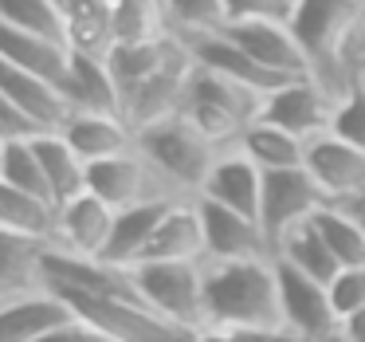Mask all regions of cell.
I'll list each match as a JSON object with an SVG mask.
<instances>
[{
    "instance_id": "1",
    "label": "cell",
    "mask_w": 365,
    "mask_h": 342,
    "mask_svg": "<svg viewBox=\"0 0 365 342\" xmlns=\"http://www.w3.org/2000/svg\"><path fill=\"white\" fill-rule=\"evenodd\" d=\"M279 268L263 260H205V326L252 331L279 326Z\"/></svg>"
},
{
    "instance_id": "2",
    "label": "cell",
    "mask_w": 365,
    "mask_h": 342,
    "mask_svg": "<svg viewBox=\"0 0 365 342\" xmlns=\"http://www.w3.org/2000/svg\"><path fill=\"white\" fill-rule=\"evenodd\" d=\"M138 150L165 177V185L173 193L197 197L220 146L208 142L185 114H169V119H158L150 126H138Z\"/></svg>"
},
{
    "instance_id": "3",
    "label": "cell",
    "mask_w": 365,
    "mask_h": 342,
    "mask_svg": "<svg viewBox=\"0 0 365 342\" xmlns=\"http://www.w3.org/2000/svg\"><path fill=\"white\" fill-rule=\"evenodd\" d=\"M130 279L138 299L165 323L205 326V263H134Z\"/></svg>"
},
{
    "instance_id": "4",
    "label": "cell",
    "mask_w": 365,
    "mask_h": 342,
    "mask_svg": "<svg viewBox=\"0 0 365 342\" xmlns=\"http://www.w3.org/2000/svg\"><path fill=\"white\" fill-rule=\"evenodd\" d=\"M330 201L322 197V189L314 185V177L302 169H275L263 173V201H259V224L271 240V252L279 248V240L287 232L302 228L310 216Z\"/></svg>"
},
{
    "instance_id": "5",
    "label": "cell",
    "mask_w": 365,
    "mask_h": 342,
    "mask_svg": "<svg viewBox=\"0 0 365 342\" xmlns=\"http://www.w3.org/2000/svg\"><path fill=\"white\" fill-rule=\"evenodd\" d=\"M334 103H338V99H334L318 79H287L283 87L263 95L255 119L271 122V126H283V130H291V134H299L302 142H310V138L330 130Z\"/></svg>"
},
{
    "instance_id": "6",
    "label": "cell",
    "mask_w": 365,
    "mask_h": 342,
    "mask_svg": "<svg viewBox=\"0 0 365 342\" xmlns=\"http://www.w3.org/2000/svg\"><path fill=\"white\" fill-rule=\"evenodd\" d=\"M87 189L114 208H130V205L158 201V197H181V193L169 189L165 177L142 158V150L118 154V158H106V161H91L87 166Z\"/></svg>"
},
{
    "instance_id": "7",
    "label": "cell",
    "mask_w": 365,
    "mask_h": 342,
    "mask_svg": "<svg viewBox=\"0 0 365 342\" xmlns=\"http://www.w3.org/2000/svg\"><path fill=\"white\" fill-rule=\"evenodd\" d=\"M279 307H283V326L302 334L307 342L322 338V334L338 331V311L330 303V287L318 279L302 276V271L279 263Z\"/></svg>"
},
{
    "instance_id": "8",
    "label": "cell",
    "mask_w": 365,
    "mask_h": 342,
    "mask_svg": "<svg viewBox=\"0 0 365 342\" xmlns=\"http://www.w3.org/2000/svg\"><path fill=\"white\" fill-rule=\"evenodd\" d=\"M197 208H200V224H205L208 260H263V256L275 260L271 240L259 221L236 213V208L216 205V201H205V197H197Z\"/></svg>"
},
{
    "instance_id": "9",
    "label": "cell",
    "mask_w": 365,
    "mask_h": 342,
    "mask_svg": "<svg viewBox=\"0 0 365 342\" xmlns=\"http://www.w3.org/2000/svg\"><path fill=\"white\" fill-rule=\"evenodd\" d=\"M224 32L267 71H275L279 79H314L310 56L302 51V44L294 40L291 24H275V20H252V24H224Z\"/></svg>"
},
{
    "instance_id": "10",
    "label": "cell",
    "mask_w": 365,
    "mask_h": 342,
    "mask_svg": "<svg viewBox=\"0 0 365 342\" xmlns=\"http://www.w3.org/2000/svg\"><path fill=\"white\" fill-rule=\"evenodd\" d=\"M177 40L189 48V56H192V64H197V67H208V71L224 75V79H232V83H244V87L259 91V95H267V91H275V87H283V83H287V79H279L275 71H267L263 64H255V59L247 56V51L240 48L224 28H220V32L177 36Z\"/></svg>"
},
{
    "instance_id": "11",
    "label": "cell",
    "mask_w": 365,
    "mask_h": 342,
    "mask_svg": "<svg viewBox=\"0 0 365 342\" xmlns=\"http://www.w3.org/2000/svg\"><path fill=\"white\" fill-rule=\"evenodd\" d=\"M307 173L314 177L322 197L330 205H338V201L365 189V150L341 142L338 134L326 130V134L307 142Z\"/></svg>"
},
{
    "instance_id": "12",
    "label": "cell",
    "mask_w": 365,
    "mask_h": 342,
    "mask_svg": "<svg viewBox=\"0 0 365 342\" xmlns=\"http://www.w3.org/2000/svg\"><path fill=\"white\" fill-rule=\"evenodd\" d=\"M71 318L79 315L56 287L12 295V299H0V342H40Z\"/></svg>"
},
{
    "instance_id": "13",
    "label": "cell",
    "mask_w": 365,
    "mask_h": 342,
    "mask_svg": "<svg viewBox=\"0 0 365 342\" xmlns=\"http://www.w3.org/2000/svg\"><path fill=\"white\" fill-rule=\"evenodd\" d=\"M197 197L216 201L224 208H236V213L259 221V201H263V169L247 158L244 150L228 146V150L216 154L212 169H208L205 185H200Z\"/></svg>"
},
{
    "instance_id": "14",
    "label": "cell",
    "mask_w": 365,
    "mask_h": 342,
    "mask_svg": "<svg viewBox=\"0 0 365 342\" xmlns=\"http://www.w3.org/2000/svg\"><path fill=\"white\" fill-rule=\"evenodd\" d=\"M114 216L118 208L106 205L103 197L95 193H79L71 197L67 205H59V240L56 248L75 256H91V260H103L106 244H110V232H114Z\"/></svg>"
},
{
    "instance_id": "15",
    "label": "cell",
    "mask_w": 365,
    "mask_h": 342,
    "mask_svg": "<svg viewBox=\"0 0 365 342\" xmlns=\"http://www.w3.org/2000/svg\"><path fill=\"white\" fill-rule=\"evenodd\" d=\"M0 99L20 106V111L40 122L48 134H63L67 119L75 114L71 99H67V91L59 87V83H48V79H40V75H28V71H20V67H9V64H0Z\"/></svg>"
},
{
    "instance_id": "16",
    "label": "cell",
    "mask_w": 365,
    "mask_h": 342,
    "mask_svg": "<svg viewBox=\"0 0 365 342\" xmlns=\"http://www.w3.org/2000/svg\"><path fill=\"white\" fill-rule=\"evenodd\" d=\"M205 224H200L197 197L173 201V208L165 213V221L158 224L150 248L138 263H205Z\"/></svg>"
},
{
    "instance_id": "17",
    "label": "cell",
    "mask_w": 365,
    "mask_h": 342,
    "mask_svg": "<svg viewBox=\"0 0 365 342\" xmlns=\"http://www.w3.org/2000/svg\"><path fill=\"white\" fill-rule=\"evenodd\" d=\"M63 138L75 146L83 161H106L118 154L138 150V126L126 114H95V111H75L63 126Z\"/></svg>"
},
{
    "instance_id": "18",
    "label": "cell",
    "mask_w": 365,
    "mask_h": 342,
    "mask_svg": "<svg viewBox=\"0 0 365 342\" xmlns=\"http://www.w3.org/2000/svg\"><path fill=\"white\" fill-rule=\"evenodd\" d=\"M71 59H75L71 44L43 40V36H28V32H16V28L0 24V64L20 67V71L40 75V79L63 87L67 75H71Z\"/></svg>"
},
{
    "instance_id": "19",
    "label": "cell",
    "mask_w": 365,
    "mask_h": 342,
    "mask_svg": "<svg viewBox=\"0 0 365 342\" xmlns=\"http://www.w3.org/2000/svg\"><path fill=\"white\" fill-rule=\"evenodd\" d=\"M173 201H185V197H158V201H142V205L118 208L110 244H106L103 260L114 263V268H134V263L145 256V248H150L158 224L165 221V213L173 208Z\"/></svg>"
},
{
    "instance_id": "20",
    "label": "cell",
    "mask_w": 365,
    "mask_h": 342,
    "mask_svg": "<svg viewBox=\"0 0 365 342\" xmlns=\"http://www.w3.org/2000/svg\"><path fill=\"white\" fill-rule=\"evenodd\" d=\"M63 91H67V99H71V111L126 114V99H122V87H118V79H114L106 56H87V51H75L71 75H67Z\"/></svg>"
},
{
    "instance_id": "21",
    "label": "cell",
    "mask_w": 365,
    "mask_h": 342,
    "mask_svg": "<svg viewBox=\"0 0 365 342\" xmlns=\"http://www.w3.org/2000/svg\"><path fill=\"white\" fill-rule=\"evenodd\" d=\"M0 232L40 240V244H56L59 205L48 197H36V193H20V189L0 185Z\"/></svg>"
},
{
    "instance_id": "22",
    "label": "cell",
    "mask_w": 365,
    "mask_h": 342,
    "mask_svg": "<svg viewBox=\"0 0 365 342\" xmlns=\"http://www.w3.org/2000/svg\"><path fill=\"white\" fill-rule=\"evenodd\" d=\"M236 150H244L263 173H275V169H302L307 166V142L299 134L283 126H271L263 119H252L240 134Z\"/></svg>"
},
{
    "instance_id": "23",
    "label": "cell",
    "mask_w": 365,
    "mask_h": 342,
    "mask_svg": "<svg viewBox=\"0 0 365 342\" xmlns=\"http://www.w3.org/2000/svg\"><path fill=\"white\" fill-rule=\"evenodd\" d=\"M114 48L130 44H161L173 36V16L165 0H110Z\"/></svg>"
},
{
    "instance_id": "24",
    "label": "cell",
    "mask_w": 365,
    "mask_h": 342,
    "mask_svg": "<svg viewBox=\"0 0 365 342\" xmlns=\"http://www.w3.org/2000/svg\"><path fill=\"white\" fill-rule=\"evenodd\" d=\"M51 244L28 236H12V232H0V299H12V295H28L40 291L43 283V252Z\"/></svg>"
},
{
    "instance_id": "25",
    "label": "cell",
    "mask_w": 365,
    "mask_h": 342,
    "mask_svg": "<svg viewBox=\"0 0 365 342\" xmlns=\"http://www.w3.org/2000/svg\"><path fill=\"white\" fill-rule=\"evenodd\" d=\"M32 146H36V158H40L43 173H48L56 205H67L71 197L87 193V161L75 154V146L63 134H43Z\"/></svg>"
},
{
    "instance_id": "26",
    "label": "cell",
    "mask_w": 365,
    "mask_h": 342,
    "mask_svg": "<svg viewBox=\"0 0 365 342\" xmlns=\"http://www.w3.org/2000/svg\"><path fill=\"white\" fill-rule=\"evenodd\" d=\"M173 51H177V36H169V40H161V44H130V48H114L110 56H106V64H110L114 79H118V87H122V99L130 103V95H138V91H142L145 83H150L153 75L173 59Z\"/></svg>"
},
{
    "instance_id": "27",
    "label": "cell",
    "mask_w": 365,
    "mask_h": 342,
    "mask_svg": "<svg viewBox=\"0 0 365 342\" xmlns=\"http://www.w3.org/2000/svg\"><path fill=\"white\" fill-rule=\"evenodd\" d=\"M275 260L287 263V268H294V271H302V276H310V279H318V283H330V279L341 271L338 256L330 252V244L318 236V228L310 221L279 240Z\"/></svg>"
},
{
    "instance_id": "28",
    "label": "cell",
    "mask_w": 365,
    "mask_h": 342,
    "mask_svg": "<svg viewBox=\"0 0 365 342\" xmlns=\"http://www.w3.org/2000/svg\"><path fill=\"white\" fill-rule=\"evenodd\" d=\"M0 24L28 36H43V40L71 44L59 0H0Z\"/></svg>"
},
{
    "instance_id": "29",
    "label": "cell",
    "mask_w": 365,
    "mask_h": 342,
    "mask_svg": "<svg viewBox=\"0 0 365 342\" xmlns=\"http://www.w3.org/2000/svg\"><path fill=\"white\" fill-rule=\"evenodd\" d=\"M310 224H314L318 236L330 244V252L338 256L341 268L365 263V232L357 228V221L341 205H322L314 216H310Z\"/></svg>"
},
{
    "instance_id": "30",
    "label": "cell",
    "mask_w": 365,
    "mask_h": 342,
    "mask_svg": "<svg viewBox=\"0 0 365 342\" xmlns=\"http://www.w3.org/2000/svg\"><path fill=\"white\" fill-rule=\"evenodd\" d=\"M0 185L56 201L51 197V185H48V173H43L32 142H0Z\"/></svg>"
},
{
    "instance_id": "31",
    "label": "cell",
    "mask_w": 365,
    "mask_h": 342,
    "mask_svg": "<svg viewBox=\"0 0 365 342\" xmlns=\"http://www.w3.org/2000/svg\"><path fill=\"white\" fill-rule=\"evenodd\" d=\"M177 36L220 32L228 24V0H165Z\"/></svg>"
},
{
    "instance_id": "32",
    "label": "cell",
    "mask_w": 365,
    "mask_h": 342,
    "mask_svg": "<svg viewBox=\"0 0 365 342\" xmlns=\"http://www.w3.org/2000/svg\"><path fill=\"white\" fill-rule=\"evenodd\" d=\"M330 134H338L341 142L365 150V91L354 87L334 103V114H330Z\"/></svg>"
},
{
    "instance_id": "33",
    "label": "cell",
    "mask_w": 365,
    "mask_h": 342,
    "mask_svg": "<svg viewBox=\"0 0 365 342\" xmlns=\"http://www.w3.org/2000/svg\"><path fill=\"white\" fill-rule=\"evenodd\" d=\"M326 287H330V303H334V311H338V326H341V318L365 311V263L341 268Z\"/></svg>"
},
{
    "instance_id": "34",
    "label": "cell",
    "mask_w": 365,
    "mask_h": 342,
    "mask_svg": "<svg viewBox=\"0 0 365 342\" xmlns=\"http://www.w3.org/2000/svg\"><path fill=\"white\" fill-rule=\"evenodd\" d=\"M294 0H228V24H252V20H275L291 24Z\"/></svg>"
},
{
    "instance_id": "35",
    "label": "cell",
    "mask_w": 365,
    "mask_h": 342,
    "mask_svg": "<svg viewBox=\"0 0 365 342\" xmlns=\"http://www.w3.org/2000/svg\"><path fill=\"white\" fill-rule=\"evenodd\" d=\"M43 134H48V130L36 119H28L20 106L0 99V142H36V138H43Z\"/></svg>"
},
{
    "instance_id": "36",
    "label": "cell",
    "mask_w": 365,
    "mask_h": 342,
    "mask_svg": "<svg viewBox=\"0 0 365 342\" xmlns=\"http://www.w3.org/2000/svg\"><path fill=\"white\" fill-rule=\"evenodd\" d=\"M40 342H114L106 331H98L95 323H87V318H71L67 326H59V331H51L48 338Z\"/></svg>"
},
{
    "instance_id": "37",
    "label": "cell",
    "mask_w": 365,
    "mask_h": 342,
    "mask_svg": "<svg viewBox=\"0 0 365 342\" xmlns=\"http://www.w3.org/2000/svg\"><path fill=\"white\" fill-rule=\"evenodd\" d=\"M236 334V342H307L302 334L287 331L283 323L279 326H252V331H232Z\"/></svg>"
},
{
    "instance_id": "38",
    "label": "cell",
    "mask_w": 365,
    "mask_h": 342,
    "mask_svg": "<svg viewBox=\"0 0 365 342\" xmlns=\"http://www.w3.org/2000/svg\"><path fill=\"white\" fill-rule=\"evenodd\" d=\"M341 334H346L349 342H365V311H357V315L341 318Z\"/></svg>"
},
{
    "instance_id": "39",
    "label": "cell",
    "mask_w": 365,
    "mask_h": 342,
    "mask_svg": "<svg viewBox=\"0 0 365 342\" xmlns=\"http://www.w3.org/2000/svg\"><path fill=\"white\" fill-rule=\"evenodd\" d=\"M189 342H236L232 331H220V326H197Z\"/></svg>"
},
{
    "instance_id": "40",
    "label": "cell",
    "mask_w": 365,
    "mask_h": 342,
    "mask_svg": "<svg viewBox=\"0 0 365 342\" xmlns=\"http://www.w3.org/2000/svg\"><path fill=\"white\" fill-rule=\"evenodd\" d=\"M338 205L346 208V213L357 221V228L365 232V189H361V193H354V197H346V201H338Z\"/></svg>"
},
{
    "instance_id": "41",
    "label": "cell",
    "mask_w": 365,
    "mask_h": 342,
    "mask_svg": "<svg viewBox=\"0 0 365 342\" xmlns=\"http://www.w3.org/2000/svg\"><path fill=\"white\" fill-rule=\"evenodd\" d=\"M314 342H349V338H346V334H341V326H338V331L322 334V338H314Z\"/></svg>"
},
{
    "instance_id": "42",
    "label": "cell",
    "mask_w": 365,
    "mask_h": 342,
    "mask_svg": "<svg viewBox=\"0 0 365 342\" xmlns=\"http://www.w3.org/2000/svg\"><path fill=\"white\" fill-rule=\"evenodd\" d=\"M357 87L365 91V64H361V71H357Z\"/></svg>"
},
{
    "instance_id": "43",
    "label": "cell",
    "mask_w": 365,
    "mask_h": 342,
    "mask_svg": "<svg viewBox=\"0 0 365 342\" xmlns=\"http://www.w3.org/2000/svg\"><path fill=\"white\" fill-rule=\"evenodd\" d=\"M361 40H365V0H361Z\"/></svg>"
}]
</instances>
